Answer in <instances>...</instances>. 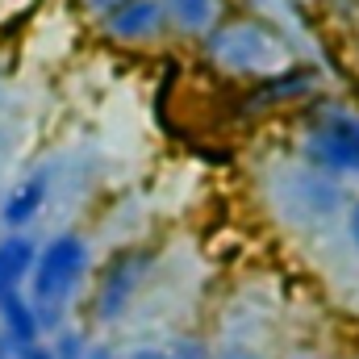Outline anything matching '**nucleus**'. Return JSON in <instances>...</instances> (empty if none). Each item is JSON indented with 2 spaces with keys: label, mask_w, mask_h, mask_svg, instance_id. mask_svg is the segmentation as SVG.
Wrapping results in <instances>:
<instances>
[{
  "label": "nucleus",
  "mask_w": 359,
  "mask_h": 359,
  "mask_svg": "<svg viewBox=\"0 0 359 359\" xmlns=\"http://www.w3.org/2000/svg\"><path fill=\"white\" fill-rule=\"evenodd\" d=\"M0 334L13 339V343H21V347H38L42 343L46 330H42V322H38V313H34V305H29L25 292L0 301Z\"/></svg>",
  "instance_id": "9"
},
{
  "label": "nucleus",
  "mask_w": 359,
  "mask_h": 359,
  "mask_svg": "<svg viewBox=\"0 0 359 359\" xmlns=\"http://www.w3.org/2000/svg\"><path fill=\"white\" fill-rule=\"evenodd\" d=\"M100 29H104L113 42H121V46H147V42L163 38L168 13H163L159 0H130V4H121L117 13H109V17L100 21Z\"/></svg>",
  "instance_id": "5"
},
{
  "label": "nucleus",
  "mask_w": 359,
  "mask_h": 359,
  "mask_svg": "<svg viewBox=\"0 0 359 359\" xmlns=\"http://www.w3.org/2000/svg\"><path fill=\"white\" fill-rule=\"evenodd\" d=\"M126 359H205V351L196 343H176V347H138Z\"/></svg>",
  "instance_id": "10"
},
{
  "label": "nucleus",
  "mask_w": 359,
  "mask_h": 359,
  "mask_svg": "<svg viewBox=\"0 0 359 359\" xmlns=\"http://www.w3.org/2000/svg\"><path fill=\"white\" fill-rule=\"evenodd\" d=\"M168 13V25H176L184 34H201L209 38L222 25V0H159Z\"/></svg>",
  "instance_id": "8"
},
{
  "label": "nucleus",
  "mask_w": 359,
  "mask_h": 359,
  "mask_svg": "<svg viewBox=\"0 0 359 359\" xmlns=\"http://www.w3.org/2000/svg\"><path fill=\"white\" fill-rule=\"evenodd\" d=\"M88 271H92V247L88 238L76 234V230H63V234H55V238H46L38 247L25 297H29L42 330H59L63 326L72 301L88 284Z\"/></svg>",
  "instance_id": "1"
},
{
  "label": "nucleus",
  "mask_w": 359,
  "mask_h": 359,
  "mask_svg": "<svg viewBox=\"0 0 359 359\" xmlns=\"http://www.w3.org/2000/svg\"><path fill=\"white\" fill-rule=\"evenodd\" d=\"M46 196H50V180L46 176L17 180V184L8 188V196L0 201V230H4V234H25V230L38 222Z\"/></svg>",
  "instance_id": "6"
},
{
  "label": "nucleus",
  "mask_w": 359,
  "mask_h": 359,
  "mask_svg": "<svg viewBox=\"0 0 359 359\" xmlns=\"http://www.w3.org/2000/svg\"><path fill=\"white\" fill-rule=\"evenodd\" d=\"M29 359H55V351H50V347H46V343H38V347H34V351H29Z\"/></svg>",
  "instance_id": "14"
},
{
  "label": "nucleus",
  "mask_w": 359,
  "mask_h": 359,
  "mask_svg": "<svg viewBox=\"0 0 359 359\" xmlns=\"http://www.w3.org/2000/svg\"><path fill=\"white\" fill-rule=\"evenodd\" d=\"M301 155L318 176H359V113L351 104H322L309 113Z\"/></svg>",
  "instance_id": "3"
},
{
  "label": "nucleus",
  "mask_w": 359,
  "mask_h": 359,
  "mask_svg": "<svg viewBox=\"0 0 359 359\" xmlns=\"http://www.w3.org/2000/svg\"><path fill=\"white\" fill-rule=\"evenodd\" d=\"M205 55L226 76H247V80H268L292 67L288 42L264 17H222V25L205 38Z\"/></svg>",
  "instance_id": "2"
},
{
  "label": "nucleus",
  "mask_w": 359,
  "mask_h": 359,
  "mask_svg": "<svg viewBox=\"0 0 359 359\" xmlns=\"http://www.w3.org/2000/svg\"><path fill=\"white\" fill-rule=\"evenodd\" d=\"M80 359H121L117 355V351H109V347H100V343H96V347H88V351H84V355Z\"/></svg>",
  "instance_id": "13"
},
{
  "label": "nucleus",
  "mask_w": 359,
  "mask_h": 359,
  "mask_svg": "<svg viewBox=\"0 0 359 359\" xmlns=\"http://www.w3.org/2000/svg\"><path fill=\"white\" fill-rule=\"evenodd\" d=\"M38 259V243L29 234H0V301L21 297Z\"/></svg>",
  "instance_id": "7"
},
{
  "label": "nucleus",
  "mask_w": 359,
  "mask_h": 359,
  "mask_svg": "<svg viewBox=\"0 0 359 359\" xmlns=\"http://www.w3.org/2000/svg\"><path fill=\"white\" fill-rule=\"evenodd\" d=\"M121 4H130V0H84V8H88L96 21H104V17H109V13H117Z\"/></svg>",
  "instance_id": "11"
},
{
  "label": "nucleus",
  "mask_w": 359,
  "mask_h": 359,
  "mask_svg": "<svg viewBox=\"0 0 359 359\" xmlns=\"http://www.w3.org/2000/svg\"><path fill=\"white\" fill-rule=\"evenodd\" d=\"M347 234H351V243L359 247V201L347 209Z\"/></svg>",
  "instance_id": "12"
},
{
  "label": "nucleus",
  "mask_w": 359,
  "mask_h": 359,
  "mask_svg": "<svg viewBox=\"0 0 359 359\" xmlns=\"http://www.w3.org/2000/svg\"><path fill=\"white\" fill-rule=\"evenodd\" d=\"M147 268H151V259L142 255V251H117L100 276H96V284H92V318L96 322H117V318H126V309L134 305V297H138V288H142V280H147Z\"/></svg>",
  "instance_id": "4"
},
{
  "label": "nucleus",
  "mask_w": 359,
  "mask_h": 359,
  "mask_svg": "<svg viewBox=\"0 0 359 359\" xmlns=\"http://www.w3.org/2000/svg\"><path fill=\"white\" fill-rule=\"evenodd\" d=\"M0 234H4V230H0Z\"/></svg>",
  "instance_id": "16"
},
{
  "label": "nucleus",
  "mask_w": 359,
  "mask_h": 359,
  "mask_svg": "<svg viewBox=\"0 0 359 359\" xmlns=\"http://www.w3.org/2000/svg\"><path fill=\"white\" fill-rule=\"evenodd\" d=\"M222 359H255V355H247V351H230V355H222Z\"/></svg>",
  "instance_id": "15"
}]
</instances>
